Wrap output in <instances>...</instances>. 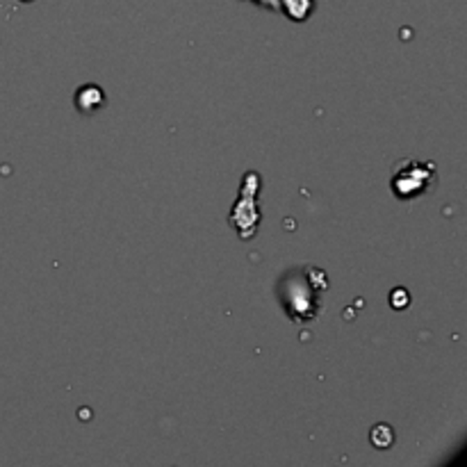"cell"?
<instances>
[{
  "label": "cell",
  "instance_id": "6da1fadb",
  "mask_svg": "<svg viewBox=\"0 0 467 467\" xmlns=\"http://www.w3.org/2000/svg\"><path fill=\"white\" fill-rule=\"evenodd\" d=\"M329 290V276L315 265L292 267L280 276L276 295L280 305L295 324H310L322 315V295Z\"/></svg>",
  "mask_w": 467,
  "mask_h": 467
},
{
  "label": "cell",
  "instance_id": "7a4b0ae2",
  "mask_svg": "<svg viewBox=\"0 0 467 467\" xmlns=\"http://www.w3.org/2000/svg\"><path fill=\"white\" fill-rule=\"evenodd\" d=\"M436 185H438V169L433 163L406 158L392 169L390 187L399 201H413V198L424 197V194L433 192Z\"/></svg>",
  "mask_w": 467,
  "mask_h": 467
},
{
  "label": "cell",
  "instance_id": "3957f363",
  "mask_svg": "<svg viewBox=\"0 0 467 467\" xmlns=\"http://www.w3.org/2000/svg\"><path fill=\"white\" fill-rule=\"evenodd\" d=\"M258 189H260V176L256 172H246L242 178L240 197H237L235 206H233L228 222L237 231L242 240H253L260 226V207H258Z\"/></svg>",
  "mask_w": 467,
  "mask_h": 467
},
{
  "label": "cell",
  "instance_id": "277c9868",
  "mask_svg": "<svg viewBox=\"0 0 467 467\" xmlns=\"http://www.w3.org/2000/svg\"><path fill=\"white\" fill-rule=\"evenodd\" d=\"M105 105V93L99 84H84L75 92V108L83 114L99 112Z\"/></svg>",
  "mask_w": 467,
  "mask_h": 467
},
{
  "label": "cell",
  "instance_id": "5b68a950",
  "mask_svg": "<svg viewBox=\"0 0 467 467\" xmlns=\"http://www.w3.org/2000/svg\"><path fill=\"white\" fill-rule=\"evenodd\" d=\"M278 3L280 12L287 14V19H292L295 23H304L315 12V0H278Z\"/></svg>",
  "mask_w": 467,
  "mask_h": 467
},
{
  "label": "cell",
  "instance_id": "8992f818",
  "mask_svg": "<svg viewBox=\"0 0 467 467\" xmlns=\"http://www.w3.org/2000/svg\"><path fill=\"white\" fill-rule=\"evenodd\" d=\"M394 443V431L388 424H379V427L372 428V445H376L379 449H388Z\"/></svg>",
  "mask_w": 467,
  "mask_h": 467
},
{
  "label": "cell",
  "instance_id": "52a82bcc",
  "mask_svg": "<svg viewBox=\"0 0 467 467\" xmlns=\"http://www.w3.org/2000/svg\"><path fill=\"white\" fill-rule=\"evenodd\" d=\"M409 301H410L409 292L401 290V287H399V290H394L392 295H390V304H392V308H397V310L406 308V305H409Z\"/></svg>",
  "mask_w": 467,
  "mask_h": 467
},
{
  "label": "cell",
  "instance_id": "ba28073f",
  "mask_svg": "<svg viewBox=\"0 0 467 467\" xmlns=\"http://www.w3.org/2000/svg\"><path fill=\"white\" fill-rule=\"evenodd\" d=\"M253 3H258V5L267 7V10H271V12H280L278 0H253Z\"/></svg>",
  "mask_w": 467,
  "mask_h": 467
},
{
  "label": "cell",
  "instance_id": "9c48e42d",
  "mask_svg": "<svg viewBox=\"0 0 467 467\" xmlns=\"http://www.w3.org/2000/svg\"><path fill=\"white\" fill-rule=\"evenodd\" d=\"M23 3H30V0H23Z\"/></svg>",
  "mask_w": 467,
  "mask_h": 467
}]
</instances>
